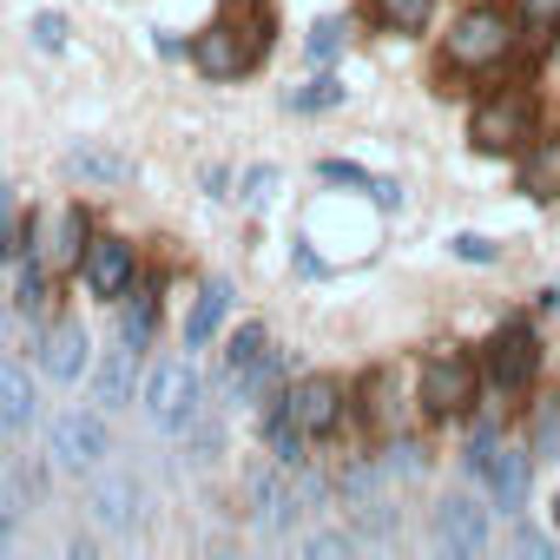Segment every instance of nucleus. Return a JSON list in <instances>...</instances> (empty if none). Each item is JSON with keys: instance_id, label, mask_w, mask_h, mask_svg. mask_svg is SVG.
I'll use <instances>...</instances> for the list:
<instances>
[{"instance_id": "obj_33", "label": "nucleus", "mask_w": 560, "mask_h": 560, "mask_svg": "<svg viewBox=\"0 0 560 560\" xmlns=\"http://www.w3.org/2000/svg\"><path fill=\"white\" fill-rule=\"evenodd\" d=\"M34 40H40V47L54 54V47L67 40V21H60V14H40V21H34Z\"/></svg>"}, {"instance_id": "obj_23", "label": "nucleus", "mask_w": 560, "mask_h": 560, "mask_svg": "<svg viewBox=\"0 0 560 560\" xmlns=\"http://www.w3.org/2000/svg\"><path fill=\"white\" fill-rule=\"evenodd\" d=\"M376 14H383L396 34H416V27L435 14V0H376Z\"/></svg>"}, {"instance_id": "obj_16", "label": "nucleus", "mask_w": 560, "mask_h": 560, "mask_svg": "<svg viewBox=\"0 0 560 560\" xmlns=\"http://www.w3.org/2000/svg\"><path fill=\"white\" fill-rule=\"evenodd\" d=\"M191 60H198V73H211V80H231V73H244V47H237V34H231V27H211V34H198Z\"/></svg>"}, {"instance_id": "obj_24", "label": "nucleus", "mask_w": 560, "mask_h": 560, "mask_svg": "<svg viewBox=\"0 0 560 560\" xmlns=\"http://www.w3.org/2000/svg\"><path fill=\"white\" fill-rule=\"evenodd\" d=\"M152 324H159V304L152 298H139L126 317H119V343H132V350H145V337H152Z\"/></svg>"}, {"instance_id": "obj_31", "label": "nucleus", "mask_w": 560, "mask_h": 560, "mask_svg": "<svg viewBox=\"0 0 560 560\" xmlns=\"http://www.w3.org/2000/svg\"><path fill=\"white\" fill-rule=\"evenodd\" d=\"M448 244H455V257H462V264H494V244H488V237H475V231H462V237H448Z\"/></svg>"}, {"instance_id": "obj_37", "label": "nucleus", "mask_w": 560, "mask_h": 560, "mask_svg": "<svg viewBox=\"0 0 560 560\" xmlns=\"http://www.w3.org/2000/svg\"><path fill=\"white\" fill-rule=\"evenodd\" d=\"M514 540H521V553H534V560H547V540H540V534H527V527H521Z\"/></svg>"}, {"instance_id": "obj_13", "label": "nucleus", "mask_w": 560, "mask_h": 560, "mask_svg": "<svg viewBox=\"0 0 560 560\" xmlns=\"http://www.w3.org/2000/svg\"><path fill=\"white\" fill-rule=\"evenodd\" d=\"M481 475H488V488H494V508L501 514H514L521 501H527V455H514V448H488V462H481Z\"/></svg>"}, {"instance_id": "obj_14", "label": "nucleus", "mask_w": 560, "mask_h": 560, "mask_svg": "<svg viewBox=\"0 0 560 560\" xmlns=\"http://www.w3.org/2000/svg\"><path fill=\"white\" fill-rule=\"evenodd\" d=\"M40 370H47L54 383H73V376L86 370V330H80V324H54L47 343H40Z\"/></svg>"}, {"instance_id": "obj_10", "label": "nucleus", "mask_w": 560, "mask_h": 560, "mask_svg": "<svg viewBox=\"0 0 560 560\" xmlns=\"http://www.w3.org/2000/svg\"><path fill=\"white\" fill-rule=\"evenodd\" d=\"M284 409L304 422V435H330V429L343 422V389H337L330 376H311V383H298V389L284 396Z\"/></svg>"}, {"instance_id": "obj_34", "label": "nucleus", "mask_w": 560, "mask_h": 560, "mask_svg": "<svg viewBox=\"0 0 560 560\" xmlns=\"http://www.w3.org/2000/svg\"><path fill=\"white\" fill-rule=\"evenodd\" d=\"M521 14H527V27H553L560 21V0H521Z\"/></svg>"}, {"instance_id": "obj_3", "label": "nucleus", "mask_w": 560, "mask_h": 560, "mask_svg": "<svg viewBox=\"0 0 560 560\" xmlns=\"http://www.w3.org/2000/svg\"><path fill=\"white\" fill-rule=\"evenodd\" d=\"M475 145L481 152H514L527 132H534V100L527 93H501V100H488V106H475Z\"/></svg>"}, {"instance_id": "obj_5", "label": "nucleus", "mask_w": 560, "mask_h": 560, "mask_svg": "<svg viewBox=\"0 0 560 560\" xmlns=\"http://www.w3.org/2000/svg\"><path fill=\"white\" fill-rule=\"evenodd\" d=\"M422 402H429L435 416H462V409L475 402V363H468L462 350L435 357V363L422 370Z\"/></svg>"}, {"instance_id": "obj_22", "label": "nucleus", "mask_w": 560, "mask_h": 560, "mask_svg": "<svg viewBox=\"0 0 560 560\" xmlns=\"http://www.w3.org/2000/svg\"><path fill=\"white\" fill-rule=\"evenodd\" d=\"M264 343H270V337H264V324H244V330L231 337V350H224V376L237 383V376H244V370L264 357Z\"/></svg>"}, {"instance_id": "obj_25", "label": "nucleus", "mask_w": 560, "mask_h": 560, "mask_svg": "<svg viewBox=\"0 0 560 560\" xmlns=\"http://www.w3.org/2000/svg\"><path fill=\"white\" fill-rule=\"evenodd\" d=\"M343 100V86L337 80H311V86H298L291 93V113H324V106H337Z\"/></svg>"}, {"instance_id": "obj_11", "label": "nucleus", "mask_w": 560, "mask_h": 560, "mask_svg": "<svg viewBox=\"0 0 560 560\" xmlns=\"http://www.w3.org/2000/svg\"><path fill=\"white\" fill-rule=\"evenodd\" d=\"M86 291L93 298H126L132 291V244H119V237L86 244Z\"/></svg>"}, {"instance_id": "obj_7", "label": "nucleus", "mask_w": 560, "mask_h": 560, "mask_svg": "<svg viewBox=\"0 0 560 560\" xmlns=\"http://www.w3.org/2000/svg\"><path fill=\"white\" fill-rule=\"evenodd\" d=\"M34 257L47 264V270H67V264H80V244H86V211L80 205H54L47 218H40V231H34Z\"/></svg>"}, {"instance_id": "obj_35", "label": "nucleus", "mask_w": 560, "mask_h": 560, "mask_svg": "<svg viewBox=\"0 0 560 560\" xmlns=\"http://www.w3.org/2000/svg\"><path fill=\"white\" fill-rule=\"evenodd\" d=\"M14 250V198H8V185H0V257Z\"/></svg>"}, {"instance_id": "obj_15", "label": "nucleus", "mask_w": 560, "mask_h": 560, "mask_svg": "<svg viewBox=\"0 0 560 560\" xmlns=\"http://www.w3.org/2000/svg\"><path fill=\"white\" fill-rule=\"evenodd\" d=\"M27 422H34V383H27V370L0 363V435H21Z\"/></svg>"}, {"instance_id": "obj_17", "label": "nucleus", "mask_w": 560, "mask_h": 560, "mask_svg": "<svg viewBox=\"0 0 560 560\" xmlns=\"http://www.w3.org/2000/svg\"><path fill=\"white\" fill-rule=\"evenodd\" d=\"M224 311H231V284H224V277H211V284L198 291V304H191V317H185V343L191 350L211 343V330L224 324Z\"/></svg>"}, {"instance_id": "obj_38", "label": "nucleus", "mask_w": 560, "mask_h": 560, "mask_svg": "<svg viewBox=\"0 0 560 560\" xmlns=\"http://www.w3.org/2000/svg\"><path fill=\"white\" fill-rule=\"evenodd\" d=\"M0 330H8V317H0Z\"/></svg>"}, {"instance_id": "obj_4", "label": "nucleus", "mask_w": 560, "mask_h": 560, "mask_svg": "<svg viewBox=\"0 0 560 560\" xmlns=\"http://www.w3.org/2000/svg\"><path fill=\"white\" fill-rule=\"evenodd\" d=\"M534 370H540V343H534V330L521 317H508L494 330V343H488V383L494 389H521Z\"/></svg>"}, {"instance_id": "obj_21", "label": "nucleus", "mask_w": 560, "mask_h": 560, "mask_svg": "<svg viewBox=\"0 0 560 560\" xmlns=\"http://www.w3.org/2000/svg\"><path fill=\"white\" fill-rule=\"evenodd\" d=\"M553 185H560V139L534 145V159L521 165V191H534V198H553Z\"/></svg>"}, {"instance_id": "obj_28", "label": "nucleus", "mask_w": 560, "mask_h": 560, "mask_svg": "<svg viewBox=\"0 0 560 560\" xmlns=\"http://www.w3.org/2000/svg\"><path fill=\"white\" fill-rule=\"evenodd\" d=\"M40 298H47V264L34 257V264L21 270V311H40Z\"/></svg>"}, {"instance_id": "obj_39", "label": "nucleus", "mask_w": 560, "mask_h": 560, "mask_svg": "<svg viewBox=\"0 0 560 560\" xmlns=\"http://www.w3.org/2000/svg\"><path fill=\"white\" fill-rule=\"evenodd\" d=\"M553 514H560V501H553Z\"/></svg>"}, {"instance_id": "obj_18", "label": "nucleus", "mask_w": 560, "mask_h": 560, "mask_svg": "<svg viewBox=\"0 0 560 560\" xmlns=\"http://www.w3.org/2000/svg\"><path fill=\"white\" fill-rule=\"evenodd\" d=\"M264 435H270V455H277V468H304V442H311V435H304V422H298V416H291L284 402L270 409Z\"/></svg>"}, {"instance_id": "obj_12", "label": "nucleus", "mask_w": 560, "mask_h": 560, "mask_svg": "<svg viewBox=\"0 0 560 560\" xmlns=\"http://www.w3.org/2000/svg\"><path fill=\"white\" fill-rule=\"evenodd\" d=\"M224 27L244 34V40H237V47H244V67H257V60L270 54V34H277L270 0H224Z\"/></svg>"}, {"instance_id": "obj_6", "label": "nucleus", "mask_w": 560, "mask_h": 560, "mask_svg": "<svg viewBox=\"0 0 560 560\" xmlns=\"http://www.w3.org/2000/svg\"><path fill=\"white\" fill-rule=\"evenodd\" d=\"M501 54H508V21L488 14V8L468 14V21L448 34V60H455V67H494Z\"/></svg>"}, {"instance_id": "obj_29", "label": "nucleus", "mask_w": 560, "mask_h": 560, "mask_svg": "<svg viewBox=\"0 0 560 560\" xmlns=\"http://www.w3.org/2000/svg\"><path fill=\"white\" fill-rule=\"evenodd\" d=\"M343 34H350L343 21H317V27H311V54H317V60H330V54L343 47Z\"/></svg>"}, {"instance_id": "obj_2", "label": "nucleus", "mask_w": 560, "mask_h": 560, "mask_svg": "<svg viewBox=\"0 0 560 560\" xmlns=\"http://www.w3.org/2000/svg\"><path fill=\"white\" fill-rule=\"evenodd\" d=\"M47 448H54V462H60V468L93 475V468L106 462V422H100V416H86V409H67V416H54Z\"/></svg>"}, {"instance_id": "obj_19", "label": "nucleus", "mask_w": 560, "mask_h": 560, "mask_svg": "<svg viewBox=\"0 0 560 560\" xmlns=\"http://www.w3.org/2000/svg\"><path fill=\"white\" fill-rule=\"evenodd\" d=\"M132 357H139V350L126 343V350H113V357L100 363V402H106V409H126V402H132V370H139Z\"/></svg>"}, {"instance_id": "obj_20", "label": "nucleus", "mask_w": 560, "mask_h": 560, "mask_svg": "<svg viewBox=\"0 0 560 560\" xmlns=\"http://www.w3.org/2000/svg\"><path fill=\"white\" fill-rule=\"evenodd\" d=\"M277 383H284V357L264 350V357H257V363L231 383V389H237V402H270V396H277Z\"/></svg>"}, {"instance_id": "obj_32", "label": "nucleus", "mask_w": 560, "mask_h": 560, "mask_svg": "<svg viewBox=\"0 0 560 560\" xmlns=\"http://www.w3.org/2000/svg\"><path fill=\"white\" fill-rule=\"evenodd\" d=\"M270 185H277V172H270V165H257V172L244 178V205H250V211H257V205H270Z\"/></svg>"}, {"instance_id": "obj_30", "label": "nucleus", "mask_w": 560, "mask_h": 560, "mask_svg": "<svg viewBox=\"0 0 560 560\" xmlns=\"http://www.w3.org/2000/svg\"><path fill=\"white\" fill-rule=\"evenodd\" d=\"M14 534H21V501H14V488H0V553L14 547Z\"/></svg>"}, {"instance_id": "obj_9", "label": "nucleus", "mask_w": 560, "mask_h": 560, "mask_svg": "<svg viewBox=\"0 0 560 560\" xmlns=\"http://www.w3.org/2000/svg\"><path fill=\"white\" fill-rule=\"evenodd\" d=\"M93 521L100 527H139V481L126 468H93Z\"/></svg>"}, {"instance_id": "obj_1", "label": "nucleus", "mask_w": 560, "mask_h": 560, "mask_svg": "<svg viewBox=\"0 0 560 560\" xmlns=\"http://www.w3.org/2000/svg\"><path fill=\"white\" fill-rule=\"evenodd\" d=\"M145 416L165 435H185L198 422V370L191 363H159L152 383H145Z\"/></svg>"}, {"instance_id": "obj_27", "label": "nucleus", "mask_w": 560, "mask_h": 560, "mask_svg": "<svg viewBox=\"0 0 560 560\" xmlns=\"http://www.w3.org/2000/svg\"><path fill=\"white\" fill-rule=\"evenodd\" d=\"M534 455H560V402L534 416Z\"/></svg>"}, {"instance_id": "obj_36", "label": "nucleus", "mask_w": 560, "mask_h": 560, "mask_svg": "<svg viewBox=\"0 0 560 560\" xmlns=\"http://www.w3.org/2000/svg\"><path fill=\"white\" fill-rule=\"evenodd\" d=\"M73 165H80V172H93V178H119V165H113V159H100V152H73Z\"/></svg>"}, {"instance_id": "obj_8", "label": "nucleus", "mask_w": 560, "mask_h": 560, "mask_svg": "<svg viewBox=\"0 0 560 560\" xmlns=\"http://www.w3.org/2000/svg\"><path fill=\"white\" fill-rule=\"evenodd\" d=\"M435 540H442V553H481L488 547V508H475L468 494H448L442 508H435Z\"/></svg>"}, {"instance_id": "obj_26", "label": "nucleus", "mask_w": 560, "mask_h": 560, "mask_svg": "<svg viewBox=\"0 0 560 560\" xmlns=\"http://www.w3.org/2000/svg\"><path fill=\"white\" fill-rule=\"evenodd\" d=\"M350 547H357V534H337V527H330V534H311V540H304V553H311V560H343Z\"/></svg>"}]
</instances>
